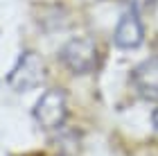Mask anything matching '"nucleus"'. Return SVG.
I'll return each mask as SVG.
<instances>
[{
    "mask_svg": "<svg viewBox=\"0 0 158 156\" xmlns=\"http://www.w3.org/2000/svg\"><path fill=\"white\" fill-rule=\"evenodd\" d=\"M152 122H154V131L158 133V111H154V116H152Z\"/></svg>",
    "mask_w": 158,
    "mask_h": 156,
    "instance_id": "obj_7",
    "label": "nucleus"
},
{
    "mask_svg": "<svg viewBox=\"0 0 158 156\" xmlns=\"http://www.w3.org/2000/svg\"><path fill=\"white\" fill-rule=\"evenodd\" d=\"M131 84L142 100L158 104V57L145 59L131 70Z\"/></svg>",
    "mask_w": 158,
    "mask_h": 156,
    "instance_id": "obj_4",
    "label": "nucleus"
},
{
    "mask_svg": "<svg viewBox=\"0 0 158 156\" xmlns=\"http://www.w3.org/2000/svg\"><path fill=\"white\" fill-rule=\"evenodd\" d=\"M32 116L41 129H48V131L59 129L66 122V116H68V95L61 88L45 91L39 97L36 106L32 109Z\"/></svg>",
    "mask_w": 158,
    "mask_h": 156,
    "instance_id": "obj_3",
    "label": "nucleus"
},
{
    "mask_svg": "<svg viewBox=\"0 0 158 156\" xmlns=\"http://www.w3.org/2000/svg\"><path fill=\"white\" fill-rule=\"evenodd\" d=\"M61 156H68V154H61Z\"/></svg>",
    "mask_w": 158,
    "mask_h": 156,
    "instance_id": "obj_8",
    "label": "nucleus"
},
{
    "mask_svg": "<svg viewBox=\"0 0 158 156\" xmlns=\"http://www.w3.org/2000/svg\"><path fill=\"white\" fill-rule=\"evenodd\" d=\"M122 2L135 14H147L156 7V0H122Z\"/></svg>",
    "mask_w": 158,
    "mask_h": 156,
    "instance_id": "obj_6",
    "label": "nucleus"
},
{
    "mask_svg": "<svg viewBox=\"0 0 158 156\" xmlns=\"http://www.w3.org/2000/svg\"><path fill=\"white\" fill-rule=\"evenodd\" d=\"M45 77H48V70H45V63H43L41 54L27 50L18 57L16 66L7 75V84L14 91H18V93H25V91L39 88L41 84H45Z\"/></svg>",
    "mask_w": 158,
    "mask_h": 156,
    "instance_id": "obj_2",
    "label": "nucleus"
},
{
    "mask_svg": "<svg viewBox=\"0 0 158 156\" xmlns=\"http://www.w3.org/2000/svg\"><path fill=\"white\" fill-rule=\"evenodd\" d=\"M145 39V27L135 11H127L115 25V45L120 50H135Z\"/></svg>",
    "mask_w": 158,
    "mask_h": 156,
    "instance_id": "obj_5",
    "label": "nucleus"
},
{
    "mask_svg": "<svg viewBox=\"0 0 158 156\" xmlns=\"http://www.w3.org/2000/svg\"><path fill=\"white\" fill-rule=\"evenodd\" d=\"M99 45L90 36H75L63 43L59 52V61L73 75H90L99 66Z\"/></svg>",
    "mask_w": 158,
    "mask_h": 156,
    "instance_id": "obj_1",
    "label": "nucleus"
}]
</instances>
